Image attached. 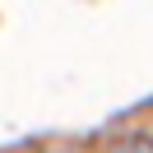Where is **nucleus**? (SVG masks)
<instances>
[{
    "label": "nucleus",
    "mask_w": 153,
    "mask_h": 153,
    "mask_svg": "<svg viewBox=\"0 0 153 153\" xmlns=\"http://www.w3.org/2000/svg\"><path fill=\"white\" fill-rule=\"evenodd\" d=\"M107 153H153V134H121Z\"/></svg>",
    "instance_id": "obj_1"
}]
</instances>
